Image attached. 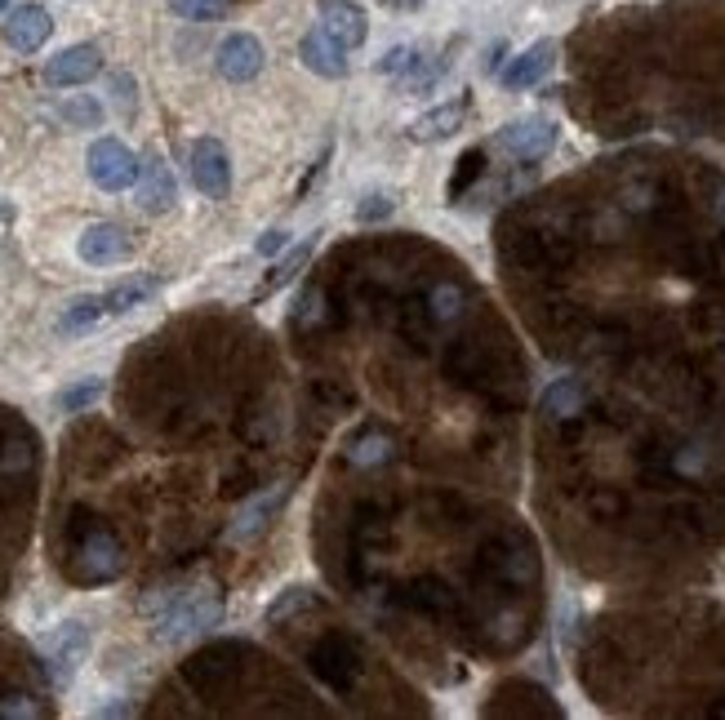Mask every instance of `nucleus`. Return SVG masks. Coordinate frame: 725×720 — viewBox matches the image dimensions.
Listing matches in <instances>:
<instances>
[{"mask_svg":"<svg viewBox=\"0 0 725 720\" xmlns=\"http://www.w3.org/2000/svg\"><path fill=\"white\" fill-rule=\"evenodd\" d=\"M62 574L77 587H103L125 574V547L120 539L103 526L94 511H72L68 526V556H62Z\"/></svg>","mask_w":725,"mask_h":720,"instance_id":"1","label":"nucleus"},{"mask_svg":"<svg viewBox=\"0 0 725 720\" xmlns=\"http://www.w3.org/2000/svg\"><path fill=\"white\" fill-rule=\"evenodd\" d=\"M391 214V196H365V205L356 210L361 223H374V219H387Z\"/></svg>","mask_w":725,"mask_h":720,"instance_id":"30","label":"nucleus"},{"mask_svg":"<svg viewBox=\"0 0 725 720\" xmlns=\"http://www.w3.org/2000/svg\"><path fill=\"white\" fill-rule=\"evenodd\" d=\"M391 458H397V440H391L387 432H378V427L361 432L348 445V463L352 468H383V463H391Z\"/></svg>","mask_w":725,"mask_h":720,"instance_id":"20","label":"nucleus"},{"mask_svg":"<svg viewBox=\"0 0 725 720\" xmlns=\"http://www.w3.org/2000/svg\"><path fill=\"white\" fill-rule=\"evenodd\" d=\"M49 32H54V19L45 5H19L5 19V45L14 54H36L49 40Z\"/></svg>","mask_w":725,"mask_h":720,"instance_id":"16","label":"nucleus"},{"mask_svg":"<svg viewBox=\"0 0 725 720\" xmlns=\"http://www.w3.org/2000/svg\"><path fill=\"white\" fill-rule=\"evenodd\" d=\"M552 62H557V40H535L530 49H521L507 68L499 72V85L503 90H535L548 72H552Z\"/></svg>","mask_w":725,"mask_h":720,"instance_id":"14","label":"nucleus"},{"mask_svg":"<svg viewBox=\"0 0 725 720\" xmlns=\"http://www.w3.org/2000/svg\"><path fill=\"white\" fill-rule=\"evenodd\" d=\"M5 10H10V0H0V14H5Z\"/></svg>","mask_w":725,"mask_h":720,"instance_id":"34","label":"nucleus"},{"mask_svg":"<svg viewBox=\"0 0 725 720\" xmlns=\"http://www.w3.org/2000/svg\"><path fill=\"white\" fill-rule=\"evenodd\" d=\"M103 378H81V382H72V387H62L58 391V410L62 414H81V410H90L98 397H103Z\"/></svg>","mask_w":725,"mask_h":720,"instance_id":"28","label":"nucleus"},{"mask_svg":"<svg viewBox=\"0 0 725 720\" xmlns=\"http://www.w3.org/2000/svg\"><path fill=\"white\" fill-rule=\"evenodd\" d=\"M557 139H561V129H557V120H548V116H521V120H512V125L499 129V147H503L512 161H525V165L543 161V156L557 147Z\"/></svg>","mask_w":725,"mask_h":720,"instance_id":"6","label":"nucleus"},{"mask_svg":"<svg viewBox=\"0 0 725 720\" xmlns=\"http://www.w3.org/2000/svg\"><path fill=\"white\" fill-rule=\"evenodd\" d=\"M299 58H303V68H312V72L325 76V81L348 76V45H339L325 27H312V32L299 40Z\"/></svg>","mask_w":725,"mask_h":720,"instance_id":"15","label":"nucleus"},{"mask_svg":"<svg viewBox=\"0 0 725 720\" xmlns=\"http://www.w3.org/2000/svg\"><path fill=\"white\" fill-rule=\"evenodd\" d=\"M307 668L335 694H356V685L365 681V653L348 632H325L307 645Z\"/></svg>","mask_w":725,"mask_h":720,"instance_id":"3","label":"nucleus"},{"mask_svg":"<svg viewBox=\"0 0 725 720\" xmlns=\"http://www.w3.org/2000/svg\"><path fill=\"white\" fill-rule=\"evenodd\" d=\"M464 307H468L464 285H454V281L432 285V294H428V316H432V324H454V320H464Z\"/></svg>","mask_w":725,"mask_h":720,"instance_id":"23","label":"nucleus"},{"mask_svg":"<svg viewBox=\"0 0 725 720\" xmlns=\"http://www.w3.org/2000/svg\"><path fill=\"white\" fill-rule=\"evenodd\" d=\"M112 94H116V103L125 111H135V81H129V76H112Z\"/></svg>","mask_w":725,"mask_h":720,"instance_id":"32","label":"nucleus"},{"mask_svg":"<svg viewBox=\"0 0 725 720\" xmlns=\"http://www.w3.org/2000/svg\"><path fill=\"white\" fill-rule=\"evenodd\" d=\"M249 645L241 640H219V645H206L201 653H191V659L183 663V681L201 694V698H214V694H227L241 672L249 668Z\"/></svg>","mask_w":725,"mask_h":720,"instance_id":"4","label":"nucleus"},{"mask_svg":"<svg viewBox=\"0 0 725 720\" xmlns=\"http://www.w3.org/2000/svg\"><path fill=\"white\" fill-rule=\"evenodd\" d=\"M40 649H45V663H49L54 681L68 685L72 672H77V663L85 659V649H90V632H85L81 623H62V627H54V632L40 640Z\"/></svg>","mask_w":725,"mask_h":720,"instance_id":"11","label":"nucleus"},{"mask_svg":"<svg viewBox=\"0 0 725 720\" xmlns=\"http://www.w3.org/2000/svg\"><path fill=\"white\" fill-rule=\"evenodd\" d=\"M103 316H107V303H103V294L72 298L68 307H62V316H58V334H62V339L85 334V330H94V324H98Z\"/></svg>","mask_w":725,"mask_h":720,"instance_id":"21","label":"nucleus"},{"mask_svg":"<svg viewBox=\"0 0 725 720\" xmlns=\"http://www.w3.org/2000/svg\"><path fill=\"white\" fill-rule=\"evenodd\" d=\"M320 27H325L329 36H335L339 45H348V49L365 45V36H370L365 10L352 5V0H320Z\"/></svg>","mask_w":725,"mask_h":720,"instance_id":"17","label":"nucleus"},{"mask_svg":"<svg viewBox=\"0 0 725 720\" xmlns=\"http://www.w3.org/2000/svg\"><path fill=\"white\" fill-rule=\"evenodd\" d=\"M486 174V147H468L464 156H458V169H454V178H449V187H445V196L449 201H458L477 178Z\"/></svg>","mask_w":725,"mask_h":720,"instance_id":"27","label":"nucleus"},{"mask_svg":"<svg viewBox=\"0 0 725 720\" xmlns=\"http://www.w3.org/2000/svg\"><path fill=\"white\" fill-rule=\"evenodd\" d=\"M156 290H161V281H156V276H129V281H120L116 290H107V294H103L107 316H125V311L143 307L148 298H156Z\"/></svg>","mask_w":725,"mask_h":720,"instance_id":"22","label":"nucleus"},{"mask_svg":"<svg viewBox=\"0 0 725 720\" xmlns=\"http://www.w3.org/2000/svg\"><path fill=\"white\" fill-rule=\"evenodd\" d=\"M135 201L143 214H169L174 201H178V182H174V169L165 165L161 152L143 156V174L135 182Z\"/></svg>","mask_w":725,"mask_h":720,"instance_id":"12","label":"nucleus"},{"mask_svg":"<svg viewBox=\"0 0 725 720\" xmlns=\"http://www.w3.org/2000/svg\"><path fill=\"white\" fill-rule=\"evenodd\" d=\"M77 253L90 268H116V263H129V258H135V236H129L120 223H90L77 240Z\"/></svg>","mask_w":725,"mask_h":720,"instance_id":"8","label":"nucleus"},{"mask_svg":"<svg viewBox=\"0 0 725 720\" xmlns=\"http://www.w3.org/2000/svg\"><path fill=\"white\" fill-rule=\"evenodd\" d=\"M285 498H290V485H272V489H262V494H254L241 511H236V520H232V530H227V539L232 543H249V539H258L262 530L277 520V511L285 507Z\"/></svg>","mask_w":725,"mask_h":720,"instance_id":"13","label":"nucleus"},{"mask_svg":"<svg viewBox=\"0 0 725 720\" xmlns=\"http://www.w3.org/2000/svg\"><path fill=\"white\" fill-rule=\"evenodd\" d=\"M401 601L414 610V614H428V618H449L454 614V592L441 582V578H414Z\"/></svg>","mask_w":725,"mask_h":720,"instance_id":"18","label":"nucleus"},{"mask_svg":"<svg viewBox=\"0 0 725 720\" xmlns=\"http://www.w3.org/2000/svg\"><path fill=\"white\" fill-rule=\"evenodd\" d=\"M262 62H268V49H262V40L249 36V32H232V36L219 45V54H214L219 76L232 81V85L254 81V76L262 72Z\"/></svg>","mask_w":725,"mask_h":720,"instance_id":"10","label":"nucleus"},{"mask_svg":"<svg viewBox=\"0 0 725 720\" xmlns=\"http://www.w3.org/2000/svg\"><path fill=\"white\" fill-rule=\"evenodd\" d=\"M397 5H401V10H414V5H423V0H397Z\"/></svg>","mask_w":725,"mask_h":720,"instance_id":"33","label":"nucleus"},{"mask_svg":"<svg viewBox=\"0 0 725 720\" xmlns=\"http://www.w3.org/2000/svg\"><path fill=\"white\" fill-rule=\"evenodd\" d=\"M285 245H290V232H281V227H272V232H262V236H258V253H262V258L281 253Z\"/></svg>","mask_w":725,"mask_h":720,"instance_id":"31","label":"nucleus"},{"mask_svg":"<svg viewBox=\"0 0 725 720\" xmlns=\"http://www.w3.org/2000/svg\"><path fill=\"white\" fill-rule=\"evenodd\" d=\"M187 174H191L196 191L223 201V196L232 191V156H227V147L219 139H196L187 147Z\"/></svg>","mask_w":725,"mask_h":720,"instance_id":"7","label":"nucleus"},{"mask_svg":"<svg viewBox=\"0 0 725 720\" xmlns=\"http://www.w3.org/2000/svg\"><path fill=\"white\" fill-rule=\"evenodd\" d=\"M58 116L62 125H72V129H98L103 125V103L98 98H68V103H58Z\"/></svg>","mask_w":725,"mask_h":720,"instance_id":"29","label":"nucleus"},{"mask_svg":"<svg viewBox=\"0 0 725 720\" xmlns=\"http://www.w3.org/2000/svg\"><path fill=\"white\" fill-rule=\"evenodd\" d=\"M236 0H169V14L187 19V23H214V19H227Z\"/></svg>","mask_w":725,"mask_h":720,"instance_id":"26","label":"nucleus"},{"mask_svg":"<svg viewBox=\"0 0 725 720\" xmlns=\"http://www.w3.org/2000/svg\"><path fill=\"white\" fill-rule=\"evenodd\" d=\"M98 72H103V49L90 45V40H81V45H68L62 54H54V58L45 62V85L72 90V85L94 81Z\"/></svg>","mask_w":725,"mask_h":720,"instance_id":"9","label":"nucleus"},{"mask_svg":"<svg viewBox=\"0 0 725 720\" xmlns=\"http://www.w3.org/2000/svg\"><path fill=\"white\" fill-rule=\"evenodd\" d=\"M464 116H468V98H454V103H445V107H436V111L419 116V120L410 125V139H414V143H436V139H449L454 129L464 125Z\"/></svg>","mask_w":725,"mask_h":720,"instance_id":"19","label":"nucleus"},{"mask_svg":"<svg viewBox=\"0 0 725 720\" xmlns=\"http://www.w3.org/2000/svg\"><path fill=\"white\" fill-rule=\"evenodd\" d=\"M583 401H587L583 382L561 378V382H552V387H548V397H543V414H548V418H570V414H578V410H583Z\"/></svg>","mask_w":725,"mask_h":720,"instance_id":"25","label":"nucleus"},{"mask_svg":"<svg viewBox=\"0 0 725 720\" xmlns=\"http://www.w3.org/2000/svg\"><path fill=\"white\" fill-rule=\"evenodd\" d=\"M85 165H90V178L103 191H129L139 182V174H143V161L135 156V147H125L120 139H98L90 147Z\"/></svg>","mask_w":725,"mask_h":720,"instance_id":"5","label":"nucleus"},{"mask_svg":"<svg viewBox=\"0 0 725 720\" xmlns=\"http://www.w3.org/2000/svg\"><path fill=\"white\" fill-rule=\"evenodd\" d=\"M316 240H320V232H312V236H307L303 245H294V249H290V253L281 258V263H277V268L268 272V281H262V290H258V294H272V290H281V285H290V281H294V276H299V272L307 268V258H312Z\"/></svg>","mask_w":725,"mask_h":720,"instance_id":"24","label":"nucleus"},{"mask_svg":"<svg viewBox=\"0 0 725 720\" xmlns=\"http://www.w3.org/2000/svg\"><path fill=\"white\" fill-rule=\"evenodd\" d=\"M143 610L152 614V632L165 645L191 640L210 632L223 618V597L210 592V587H191V592H165V597H148Z\"/></svg>","mask_w":725,"mask_h":720,"instance_id":"2","label":"nucleus"}]
</instances>
